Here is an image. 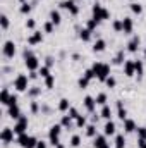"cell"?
<instances>
[{
    "instance_id": "1",
    "label": "cell",
    "mask_w": 146,
    "mask_h": 148,
    "mask_svg": "<svg viewBox=\"0 0 146 148\" xmlns=\"http://www.w3.org/2000/svg\"><path fill=\"white\" fill-rule=\"evenodd\" d=\"M91 69H93V73L96 76V79H100L103 83H105V79L108 76H112V69H110L108 64H105V62H93Z\"/></svg>"
},
{
    "instance_id": "2",
    "label": "cell",
    "mask_w": 146,
    "mask_h": 148,
    "mask_svg": "<svg viewBox=\"0 0 146 148\" xmlns=\"http://www.w3.org/2000/svg\"><path fill=\"white\" fill-rule=\"evenodd\" d=\"M91 17L98 19L100 23H102V21H108L110 19V10L105 9L100 2H95V3L91 5Z\"/></svg>"
},
{
    "instance_id": "3",
    "label": "cell",
    "mask_w": 146,
    "mask_h": 148,
    "mask_svg": "<svg viewBox=\"0 0 146 148\" xmlns=\"http://www.w3.org/2000/svg\"><path fill=\"white\" fill-rule=\"evenodd\" d=\"M14 88H16V91H19V93H24V91H28L29 90V76H26V74L19 73L16 77H14Z\"/></svg>"
},
{
    "instance_id": "4",
    "label": "cell",
    "mask_w": 146,
    "mask_h": 148,
    "mask_svg": "<svg viewBox=\"0 0 146 148\" xmlns=\"http://www.w3.org/2000/svg\"><path fill=\"white\" fill-rule=\"evenodd\" d=\"M16 143H17L21 148H36L38 140L35 138V136H31V134L24 133V134H17Z\"/></svg>"
},
{
    "instance_id": "5",
    "label": "cell",
    "mask_w": 146,
    "mask_h": 148,
    "mask_svg": "<svg viewBox=\"0 0 146 148\" xmlns=\"http://www.w3.org/2000/svg\"><path fill=\"white\" fill-rule=\"evenodd\" d=\"M60 133H62V126L60 124H52L48 129V143L55 148L60 143Z\"/></svg>"
},
{
    "instance_id": "6",
    "label": "cell",
    "mask_w": 146,
    "mask_h": 148,
    "mask_svg": "<svg viewBox=\"0 0 146 148\" xmlns=\"http://www.w3.org/2000/svg\"><path fill=\"white\" fill-rule=\"evenodd\" d=\"M28 126H29L28 115H21V117L14 122V133H16V134H24V133H28Z\"/></svg>"
},
{
    "instance_id": "7",
    "label": "cell",
    "mask_w": 146,
    "mask_h": 148,
    "mask_svg": "<svg viewBox=\"0 0 146 148\" xmlns=\"http://www.w3.org/2000/svg\"><path fill=\"white\" fill-rule=\"evenodd\" d=\"M17 53V45L12 41V40H7L2 47V55L5 59H14V55Z\"/></svg>"
},
{
    "instance_id": "8",
    "label": "cell",
    "mask_w": 146,
    "mask_h": 148,
    "mask_svg": "<svg viewBox=\"0 0 146 148\" xmlns=\"http://www.w3.org/2000/svg\"><path fill=\"white\" fill-rule=\"evenodd\" d=\"M23 60H24V66L28 67V71H29V73H31V71H38V69L41 67V62H40V59L36 57V53L28 55V57H24Z\"/></svg>"
},
{
    "instance_id": "9",
    "label": "cell",
    "mask_w": 146,
    "mask_h": 148,
    "mask_svg": "<svg viewBox=\"0 0 146 148\" xmlns=\"http://www.w3.org/2000/svg\"><path fill=\"white\" fill-rule=\"evenodd\" d=\"M59 5H60V9L67 10L71 16H77V14H79V10H81V9H79V5H77L74 0H62Z\"/></svg>"
},
{
    "instance_id": "10",
    "label": "cell",
    "mask_w": 146,
    "mask_h": 148,
    "mask_svg": "<svg viewBox=\"0 0 146 148\" xmlns=\"http://www.w3.org/2000/svg\"><path fill=\"white\" fill-rule=\"evenodd\" d=\"M14 127H3L2 129V134H0V138H2V143L3 145H10V143H14Z\"/></svg>"
},
{
    "instance_id": "11",
    "label": "cell",
    "mask_w": 146,
    "mask_h": 148,
    "mask_svg": "<svg viewBox=\"0 0 146 148\" xmlns=\"http://www.w3.org/2000/svg\"><path fill=\"white\" fill-rule=\"evenodd\" d=\"M139 48H141V36H139V35H134V36H131V40L127 41V52H131V53H136Z\"/></svg>"
},
{
    "instance_id": "12",
    "label": "cell",
    "mask_w": 146,
    "mask_h": 148,
    "mask_svg": "<svg viewBox=\"0 0 146 148\" xmlns=\"http://www.w3.org/2000/svg\"><path fill=\"white\" fill-rule=\"evenodd\" d=\"M122 71H124V76H126V77H132V76H136L134 60H132V59H126V62H124V66H122Z\"/></svg>"
},
{
    "instance_id": "13",
    "label": "cell",
    "mask_w": 146,
    "mask_h": 148,
    "mask_svg": "<svg viewBox=\"0 0 146 148\" xmlns=\"http://www.w3.org/2000/svg\"><path fill=\"white\" fill-rule=\"evenodd\" d=\"M83 105H84V109L89 112V114L96 112V100H95V97H89V95H86V97L83 98Z\"/></svg>"
},
{
    "instance_id": "14",
    "label": "cell",
    "mask_w": 146,
    "mask_h": 148,
    "mask_svg": "<svg viewBox=\"0 0 146 148\" xmlns=\"http://www.w3.org/2000/svg\"><path fill=\"white\" fill-rule=\"evenodd\" d=\"M93 147L95 148H110V143L107 141L105 134H96L93 138Z\"/></svg>"
},
{
    "instance_id": "15",
    "label": "cell",
    "mask_w": 146,
    "mask_h": 148,
    "mask_svg": "<svg viewBox=\"0 0 146 148\" xmlns=\"http://www.w3.org/2000/svg\"><path fill=\"white\" fill-rule=\"evenodd\" d=\"M132 29H134V21H132L129 16L122 17V33H124V35H131Z\"/></svg>"
},
{
    "instance_id": "16",
    "label": "cell",
    "mask_w": 146,
    "mask_h": 148,
    "mask_svg": "<svg viewBox=\"0 0 146 148\" xmlns=\"http://www.w3.org/2000/svg\"><path fill=\"white\" fill-rule=\"evenodd\" d=\"M26 41H28V45H29V47L38 45V43H41V41H43V33H41V31H33V33L28 36Z\"/></svg>"
},
{
    "instance_id": "17",
    "label": "cell",
    "mask_w": 146,
    "mask_h": 148,
    "mask_svg": "<svg viewBox=\"0 0 146 148\" xmlns=\"http://www.w3.org/2000/svg\"><path fill=\"white\" fill-rule=\"evenodd\" d=\"M124 62H126V50L124 48H119V52L112 59V64L113 66H124Z\"/></svg>"
},
{
    "instance_id": "18",
    "label": "cell",
    "mask_w": 146,
    "mask_h": 148,
    "mask_svg": "<svg viewBox=\"0 0 146 148\" xmlns=\"http://www.w3.org/2000/svg\"><path fill=\"white\" fill-rule=\"evenodd\" d=\"M122 126H124V131H126V133H134V131L138 129L136 121H134V119H131V117H127L126 121H122Z\"/></svg>"
},
{
    "instance_id": "19",
    "label": "cell",
    "mask_w": 146,
    "mask_h": 148,
    "mask_svg": "<svg viewBox=\"0 0 146 148\" xmlns=\"http://www.w3.org/2000/svg\"><path fill=\"white\" fill-rule=\"evenodd\" d=\"M134 69H136L138 81H141V77L145 76V62H143L141 59H136V60H134Z\"/></svg>"
},
{
    "instance_id": "20",
    "label": "cell",
    "mask_w": 146,
    "mask_h": 148,
    "mask_svg": "<svg viewBox=\"0 0 146 148\" xmlns=\"http://www.w3.org/2000/svg\"><path fill=\"white\" fill-rule=\"evenodd\" d=\"M48 19H50L55 26H59V24L62 23V14H60V10L52 9V10H50V14H48Z\"/></svg>"
},
{
    "instance_id": "21",
    "label": "cell",
    "mask_w": 146,
    "mask_h": 148,
    "mask_svg": "<svg viewBox=\"0 0 146 148\" xmlns=\"http://www.w3.org/2000/svg\"><path fill=\"white\" fill-rule=\"evenodd\" d=\"M117 117L120 121H126L127 119V109H126V105H124L122 100H117Z\"/></svg>"
},
{
    "instance_id": "22",
    "label": "cell",
    "mask_w": 146,
    "mask_h": 148,
    "mask_svg": "<svg viewBox=\"0 0 146 148\" xmlns=\"http://www.w3.org/2000/svg\"><path fill=\"white\" fill-rule=\"evenodd\" d=\"M7 115H9L10 119L17 121V119L23 115V112H21V107H19V105H14V107H7Z\"/></svg>"
},
{
    "instance_id": "23",
    "label": "cell",
    "mask_w": 146,
    "mask_h": 148,
    "mask_svg": "<svg viewBox=\"0 0 146 148\" xmlns=\"http://www.w3.org/2000/svg\"><path fill=\"white\" fill-rule=\"evenodd\" d=\"M115 129H117V126H115V122L110 119L105 122V126H103V134L105 136H113L115 134Z\"/></svg>"
},
{
    "instance_id": "24",
    "label": "cell",
    "mask_w": 146,
    "mask_h": 148,
    "mask_svg": "<svg viewBox=\"0 0 146 148\" xmlns=\"http://www.w3.org/2000/svg\"><path fill=\"white\" fill-rule=\"evenodd\" d=\"M60 126L65 127V129H72L74 126H76V122H74V119L69 114H65V115H62V119H60Z\"/></svg>"
},
{
    "instance_id": "25",
    "label": "cell",
    "mask_w": 146,
    "mask_h": 148,
    "mask_svg": "<svg viewBox=\"0 0 146 148\" xmlns=\"http://www.w3.org/2000/svg\"><path fill=\"white\" fill-rule=\"evenodd\" d=\"M105 48H107V41L103 38H96V41L93 43V52L100 53V52H105Z\"/></svg>"
},
{
    "instance_id": "26",
    "label": "cell",
    "mask_w": 146,
    "mask_h": 148,
    "mask_svg": "<svg viewBox=\"0 0 146 148\" xmlns=\"http://www.w3.org/2000/svg\"><path fill=\"white\" fill-rule=\"evenodd\" d=\"M91 38H93V31H91V29H88L86 26L79 29V40H83V41H89Z\"/></svg>"
},
{
    "instance_id": "27",
    "label": "cell",
    "mask_w": 146,
    "mask_h": 148,
    "mask_svg": "<svg viewBox=\"0 0 146 148\" xmlns=\"http://www.w3.org/2000/svg\"><path fill=\"white\" fill-rule=\"evenodd\" d=\"M26 95H28V98L36 100V97L41 95V88H40V86H29V90L26 91Z\"/></svg>"
},
{
    "instance_id": "28",
    "label": "cell",
    "mask_w": 146,
    "mask_h": 148,
    "mask_svg": "<svg viewBox=\"0 0 146 148\" xmlns=\"http://www.w3.org/2000/svg\"><path fill=\"white\" fill-rule=\"evenodd\" d=\"M71 107H72V105H71V102H69V98H60V100H59V110H60V112H64V114H67Z\"/></svg>"
},
{
    "instance_id": "29",
    "label": "cell",
    "mask_w": 146,
    "mask_h": 148,
    "mask_svg": "<svg viewBox=\"0 0 146 148\" xmlns=\"http://www.w3.org/2000/svg\"><path fill=\"white\" fill-rule=\"evenodd\" d=\"M112 114H113V112H112V107L107 103V105L102 107V110H100V117H103L105 121H110V119H112Z\"/></svg>"
},
{
    "instance_id": "30",
    "label": "cell",
    "mask_w": 146,
    "mask_h": 148,
    "mask_svg": "<svg viewBox=\"0 0 146 148\" xmlns=\"http://www.w3.org/2000/svg\"><path fill=\"white\" fill-rule=\"evenodd\" d=\"M10 95H12V93L9 91V88H2V93H0V103L7 107V103H9V98H10Z\"/></svg>"
},
{
    "instance_id": "31",
    "label": "cell",
    "mask_w": 146,
    "mask_h": 148,
    "mask_svg": "<svg viewBox=\"0 0 146 148\" xmlns=\"http://www.w3.org/2000/svg\"><path fill=\"white\" fill-rule=\"evenodd\" d=\"M129 9H131V12L136 14V16H141V14H143V5L138 3V2H131V3H129Z\"/></svg>"
},
{
    "instance_id": "32",
    "label": "cell",
    "mask_w": 146,
    "mask_h": 148,
    "mask_svg": "<svg viewBox=\"0 0 146 148\" xmlns=\"http://www.w3.org/2000/svg\"><path fill=\"white\" fill-rule=\"evenodd\" d=\"M84 133H86V136H88V138H95V136L98 134V133H96V124H93V122H91V124H88V126L84 127Z\"/></svg>"
},
{
    "instance_id": "33",
    "label": "cell",
    "mask_w": 146,
    "mask_h": 148,
    "mask_svg": "<svg viewBox=\"0 0 146 148\" xmlns=\"http://www.w3.org/2000/svg\"><path fill=\"white\" fill-rule=\"evenodd\" d=\"M31 10H33V3H31V2H24V3L19 5V12L24 14V16H28Z\"/></svg>"
},
{
    "instance_id": "34",
    "label": "cell",
    "mask_w": 146,
    "mask_h": 148,
    "mask_svg": "<svg viewBox=\"0 0 146 148\" xmlns=\"http://www.w3.org/2000/svg\"><path fill=\"white\" fill-rule=\"evenodd\" d=\"M74 122H76V127H83V129H84V127L88 126V119H86V115H83V114H79Z\"/></svg>"
},
{
    "instance_id": "35",
    "label": "cell",
    "mask_w": 146,
    "mask_h": 148,
    "mask_svg": "<svg viewBox=\"0 0 146 148\" xmlns=\"http://www.w3.org/2000/svg\"><path fill=\"white\" fill-rule=\"evenodd\" d=\"M9 26H10V21H9L7 14H2V16H0V28H2V31H7Z\"/></svg>"
},
{
    "instance_id": "36",
    "label": "cell",
    "mask_w": 146,
    "mask_h": 148,
    "mask_svg": "<svg viewBox=\"0 0 146 148\" xmlns=\"http://www.w3.org/2000/svg\"><path fill=\"white\" fill-rule=\"evenodd\" d=\"M98 26H100V21H98V19H95V17H89V19L86 21V28H88V29H91V31H95Z\"/></svg>"
},
{
    "instance_id": "37",
    "label": "cell",
    "mask_w": 146,
    "mask_h": 148,
    "mask_svg": "<svg viewBox=\"0 0 146 148\" xmlns=\"http://www.w3.org/2000/svg\"><path fill=\"white\" fill-rule=\"evenodd\" d=\"M89 83H91V79H88V77H86L84 74H83V76H81V77L77 79V86H79L81 90H86V88L89 86Z\"/></svg>"
},
{
    "instance_id": "38",
    "label": "cell",
    "mask_w": 146,
    "mask_h": 148,
    "mask_svg": "<svg viewBox=\"0 0 146 148\" xmlns=\"http://www.w3.org/2000/svg\"><path fill=\"white\" fill-rule=\"evenodd\" d=\"M95 100H96V105H107V102H108V97H107V93H98L96 97H95Z\"/></svg>"
},
{
    "instance_id": "39",
    "label": "cell",
    "mask_w": 146,
    "mask_h": 148,
    "mask_svg": "<svg viewBox=\"0 0 146 148\" xmlns=\"http://www.w3.org/2000/svg\"><path fill=\"white\" fill-rule=\"evenodd\" d=\"M126 136L124 134H115V148H126Z\"/></svg>"
},
{
    "instance_id": "40",
    "label": "cell",
    "mask_w": 146,
    "mask_h": 148,
    "mask_svg": "<svg viewBox=\"0 0 146 148\" xmlns=\"http://www.w3.org/2000/svg\"><path fill=\"white\" fill-rule=\"evenodd\" d=\"M40 110H41V103H40L38 100H31V103H29V112H31V114H38Z\"/></svg>"
},
{
    "instance_id": "41",
    "label": "cell",
    "mask_w": 146,
    "mask_h": 148,
    "mask_svg": "<svg viewBox=\"0 0 146 148\" xmlns=\"http://www.w3.org/2000/svg\"><path fill=\"white\" fill-rule=\"evenodd\" d=\"M53 29H55V24L50 19L43 23V33H53Z\"/></svg>"
},
{
    "instance_id": "42",
    "label": "cell",
    "mask_w": 146,
    "mask_h": 148,
    "mask_svg": "<svg viewBox=\"0 0 146 148\" xmlns=\"http://www.w3.org/2000/svg\"><path fill=\"white\" fill-rule=\"evenodd\" d=\"M38 74H40V77H43V79H45V77H48V76H50V67L43 64V66L38 69Z\"/></svg>"
},
{
    "instance_id": "43",
    "label": "cell",
    "mask_w": 146,
    "mask_h": 148,
    "mask_svg": "<svg viewBox=\"0 0 146 148\" xmlns=\"http://www.w3.org/2000/svg\"><path fill=\"white\" fill-rule=\"evenodd\" d=\"M112 29H113L115 33H122V19H115V21L112 23Z\"/></svg>"
},
{
    "instance_id": "44",
    "label": "cell",
    "mask_w": 146,
    "mask_h": 148,
    "mask_svg": "<svg viewBox=\"0 0 146 148\" xmlns=\"http://www.w3.org/2000/svg\"><path fill=\"white\" fill-rule=\"evenodd\" d=\"M69 143H71V147L72 148H77L79 145H81V136H79V134H72V138H71Z\"/></svg>"
},
{
    "instance_id": "45",
    "label": "cell",
    "mask_w": 146,
    "mask_h": 148,
    "mask_svg": "<svg viewBox=\"0 0 146 148\" xmlns=\"http://www.w3.org/2000/svg\"><path fill=\"white\" fill-rule=\"evenodd\" d=\"M53 84H55V76H53V74H50L48 77H45V86H46V88H50V90H52V88H53Z\"/></svg>"
},
{
    "instance_id": "46",
    "label": "cell",
    "mask_w": 146,
    "mask_h": 148,
    "mask_svg": "<svg viewBox=\"0 0 146 148\" xmlns=\"http://www.w3.org/2000/svg\"><path fill=\"white\" fill-rule=\"evenodd\" d=\"M136 133H138V140H146V126H139Z\"/></svg>"
},
{
    "instance_id": "47",
    "label": "cell",
    "mask_w": 146,
    "mask_h": 148,
    "mask_svg": "<svg viewBox=\"0 0 146 148\" xmlns=\"http://www.w3.org/2000/svg\"><path fill=\"white\" fill-rule=\"evenodd\" d=\"M105 84H107V88H115V86H117V79H115L113 76H108V77L105 79Z\"/></svg>"
},
{
    "instance_id": "48",
    "label": "cell",
    "mask_w": 146,
    "mask_h": 148,
    "mask_svg": "<svg viewBox=\"0 0 146 148\" xmlns=\"http://www.w3.org/2000/svg\"><path fill=\"white\" fill-rule=\"evenodd\" d=\"M45 66H48V67H53V66H55V57H52V55H46V57H45Z\"/></svg>"
},
{
    "instance_id": "49",
    "label": "cell",
    "mask_w": 146,
    "mask_h": 148,
    "mask_svg": "<svg viewBox=\"0 0 146 148\" xmlns=\"http://www.w3.org/2000/svg\"><path fill=\"white\" fill-rule=\"evenodd\" d=\"M14 105H17V95H16V93H12V95H10L7 107H14Z\"/></svg>"
},
{
    "instance_id": "50",
    "label": "cell",
    "mask_w": 146,
    "mask_h": 148,
    "mask_svg": "<svg viewBox=\"0 0 146 148\" xmlns=\"http://www.w3.org/2000/svg\"><path fill=\"white\" fill-rule=\"evenodd\" d=\"M35 26H36V21L35 19H28L26 21V29H33L35 31Z\"/></svg>"
},
{
    "instance_id": "51",
    "label": "cell",
    "mask_w": 146,
    "mask_h": 148,
    "mask_svg": "<svg viewBox=\"0 0 146 148\" xmlns=\"http://www.w3.org/2000/svg\"><path fill=\"white\" fill-rule=\"evenodd\" d=\"M67 114H69V115L72 117L74 121H76V119H77V115H79V110H77L76 107H71V109H69V112H67Z\"/></svg>"
},
{
    "instance_id": "52",
    "label": "cell",
    "mask_w": 146,
    "mask_h": 148,
    "mask_svg": "<svg viewBox=\"0 0 146 148\" xmlns=\"http://www.w3.org/2000/svg\"><path fill=\"white\" fill-rule=\"evenodd\" d=\"M84 76H86L88 79H95V77H96V76H95V73H93V69H91V67L84 71Z\"/></svg>"
},
{
    "instance_id": "53",
    "label": "cell",
    "mask_w": 146,
    "mask_h": 148,
    "mask_svg": "<svg viewBox=\"0 0 146 148\" xmlns=\"http://www.w3.org/2000/svg\"><path fill=\"white\" fill-rule=\"evenodd\" d=\"M36 148H46V141H43V140H38Z\"/></svg>"
},
{
    "instance_id": "54",
    "label": "cell",
    "mask_w": 146,
    "mask_h": 148,
    "mask_svg": "<svg viewBox=\"0 0 146 148\" xmlns=\"http://www.w3.org/2000/svg\"><path fill=\"white\" fill-rule=\"evenodd\" d=\"M38 77H40L38 71H31V73H29V79H38Z\"/></svg>"
},
{
    "instance_id": "55",
    "label": "cell",
    "mask_w": 146,
    "mask_h": 148,
    "mask_svg": "<svg viewBox=\"0 0 146 148\" xmlns=\"http://www.w3.org/2000/svg\"><path fill=\"white\" fill-rule=\"evenodd\" d=\"M72 59L76 60V62H79V60H81V55H79V53H74V55H72Z\"/></svg>"
},
{
    "instance_id": "56",
    "label": "cell",
    "mask_w": 146,
    "mask_h": 148,
    "mask_svg": "<svg viewBox=\"0 0 146 148\" xmlns=\"http://www.w3.org/2000/svg\"><path fill=\"white\" fill-rule=\"evenodd\" d=\"M55 148H65V145H64V143H59V145H57Z\"/></svg>"
},
{
    "instance_id": "57",
    "label": "cell",
    "mask_w": 146,
    "mask_h": 148,
    "mask_svg": "<svg viewBox=\"0 0 146 148\" xmlns=\"http://www.w3.org/2000/svg\"><path fill=\"white\" fill-rule=\"evenodd\" d=\"M24 2H29V0H19V3H24Z\"/></svg>"
},
{
    "instance_id": "58",
    "label": "cell",
    "mask_w": 146,
    "mask_h": 148,
    "mask_svg": "<svg viewBox=\"0 0 146 148\" xmlns=\"http://www.w3.org/2000/svg\"><path fill=\"white\" fill-rule=\"evenodd\" d=\"M143 53H145V57H146V47H145V50H143Z\"/></svg>"
},
{
    "instance_id": "59",
    "label": "cell",
    "mask_w": 146,
    "mask_h": 148,
    "mask_svg": "<svg viewBox=\"0 0 146 148\" xmlns=\"http://www.w3.org/2000/svg\"><path fill=\"white\" fill-rule=\"evenodd\" d=\"M95 2H100V0H95Z\"/></svg>"
},
{
    "instance_id": "60",
    "label": "cell",
    "mask_w": 146,
    "mask_h": 148,
    "mask_svg": "<svg viewBox=\"0 0 146 148\" xmlns=\"http://www.w3.org/2000/svg\"><path fill=\"white\" fill-rule=\"evenodd\" d=\"M143 148H146V145H145V147H143Z\"/></svg>"
}]
</instances>
